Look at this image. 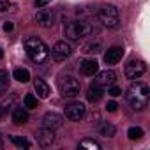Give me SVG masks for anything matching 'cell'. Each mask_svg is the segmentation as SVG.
<instances>
[{
    "label": "cell",
    "mask_w": 150,
    "mask_h": 150,
    "mask_svg": "<svg viewBox=\"0 0 150 150\" xmlns=\"http://www.w3.org/2000/svg\"><path fill=\"white\" fill-rule=\"evenodd\" d=\"M146 72V64L143 60H131L125 65V76L127 80H139Z\"/></svg>",
    "instance_id": "6"
},
{
    "label": "cell",
    "mask_w": 150,
    "mask_h": 150,
    "mask_svg": "<svg viewBox=\"0 0 150 150\" xmlns=\"http://www.w3.org/2000/svg\"><path fill=\"white\" fill-rule=\"evenodd\" d=\"M103 90H101V87L99 85H92L90 88H88V92H87V99L90 101V103H97V101H101V97H103Z\"/></svg>",
    "instance_id": "17"
},
{
    "label": "cell",
    "mask_w": 150,
    "mask_h": 150,
    "mask_svg": "<svg viewBox=\"0 0 150 150\" xmlns=\"http://www.w3.org/2000/svg\"><path fill=\"white\" fill-rule=\"evenodd\" d=\"M4 30H6V32H13V30H14V23H13V21H6V23H4Z\"/></svg>",
    "instance_id": "29"
},
{
    "label": "cell",
    "mask_w": 150,
    "mask_h": 150,
    "mask_svg": "<svg viewBox=\"0 0 150 150\" xmlns=\"http://www.w3.org/2000/svg\"><path fill=\"white\" fill-rule=\"evenodd\" d=\"M80 81L72 76H64L60 80V92L67 97H76L80 94Z\"/></svg>",
    "instance_id": "5"
},
{
    "label": "cell",
    "mask_w": 150,
    "mask_h": 150,
    "mask_svg": "<svg viewBox=\"0 0 150 150\" xmlns=\"http://www.w3.org/2000/svg\"><path fill=\"white\" fill-rule=\"evenodd\" d=\"M99 51H101V41H90L83 46L85 55H97Z\"/></svg>",
    "instance_id": "18"
},
{
    "label": "cell",
    "mask_w": 150,
    "mask_h": 150,
    "mask_svg": "<svg viewBox=\"0 0 150 150\" xmlns=\"http://www.w3.org/2000/svg\"><path fill=\"white\" fill-rule=\"evenodd\" d=\"M51 57H53V60H57V62H64L65 58L71 57V46H69L65 41L55 42V46H53V50H51Z\"/></svg>",
    "instance_id": "8"
},
{
    "label": "cell",
    "mask_w": 150,
    "mask_h": 150,
    "mask_svg": "<svg viewBox=\"0 0 150 150\" xmlns=\"http://www.w3.org/2000/svg\"><path fill=\"white\" fill-rule=\"evenodd\" d=\"M94 32V27L85 21H71L65 27V37L69 41H78L81 37H87Z\"/></svg>",
    "instance_id": "3"
},
{
    "label": "cell",
    "mask_w": 150,
    "mask_h": 150,
    "mask_svg": "<svg viewBox=\"0 0 150 150\" xmlns=\"http://www.w3.org/2000/svg\"><path fill=\"white\" fill-rule=\"evenodd\" d=\"M7 88H9V74L4 69H0V96H4Z\"/></svg>",
    "instance_id": "19"
},
{
    "label": "cell",
    "mask_w": 150,
    "mask_h": 150,
    "mask_svg": "<svg viewBox=\"0 0 150 150\" xmlns=\"http://www.w3.org/2000/svg\"><path fill=\"white\" fill-rule=\"evenodd\" d=\"M2 57H4V50H2V48H0V58H2Z\"/></svg>",
    "instance_id": "32"
},
{
    "label": "cell",
    "mask_w": 150,
    "mask_h": 150,
    "mask_svg": "<svg viewBox=\"0 0 150 150\" xmlns=\"http://www.w3.org/2000/svg\"><path fill=\"white\" fill-rule=\"evenodd\" d=\"M99 131H101V134H103V136H106V138H111V136H115V132H117L115 125H113V124H110V122H103V124H101V127H99Z\"/></svg>",
    "instance_id": "20"
},
{
    "label": "cell",
    "mask_w": 150,
    "mask_h": 150,
    "mask_svg": "<svg viewBox=\"0 0 150 150\" xmlns=\"http://www.w3.org/2000/svg\"><path fill=\"white\" fill-rule=\"evenodd\" d=\"M122 57H124V48L122 46H111L104 55V62L108 65H115L122 60Z\"/></svg>",
    "instance_id": "10"
},
{
    "label": "cell",
    "mask_w": 150,
    "mask_h": 150,
    "mask_svg": "<svg viewBox=\"0 0 150 150\" xmlns=\"http://www.w3.org/2000/svg\"><path fill=\"white\" fill-rule=\"evenodd\" d=\"M148 94H150L148 85L146 83H139V81L127 90V101H129V104L132 106L134 111H141V110L146 108V104H148Z\"/></svg>",
    "instance_id": "1"
},
{
    "label": "cell",
    "mask_w": 150,
    "mask_h": 150,
    "mask_svg": "<svg viewBox=\"0 0 150 150\" xmlns=\"http://www.w3.org/2000/svg\"><path fill=\"white\" fill-rule=\"evenodd\" d=\"M35 20H37V23H39L41 27L48 28V27L53 25V13H51L50 9H41V11H37Z\"/></svg>",
    "instance_id": "13"
},
{
    "label": "cell",
    "mask_w": 150,
    "mask_h": 150,
    "mask_svg": "<svg viewBox=\"0 0 150 150\" xmlns=\"http://www.w3.org/2000/svg\"><path fill=\"white\" fill-rule=\"evenodd\" d=\"M23 46H25V51H27V55L30 57V60L35 62V64L44 62V60L48 58V55H50L48 46H46L41 39H37V37H28V39H25Z\"/></svg>",
    "instance_id": "2"
},
{
    "label": "cell",
    "mask_w": 150,
    "mask_h": 150,
    "mask_svg": "<svg viewBox=\"0 0 150 150\" xmlns=\"http://www.w3.org/2000/svg\"><path fill=\"white\" fill-rule=\"evenodd\" d=\"M51 0H35V7H46Z\"/></svg>",
    "instance_id": "30"
},
{
    "label": "cell",
    "mask_w": 150,
    "mask_h": 150,
    "mask_svg": "<svg viewBox=\"0 0 150 150\" xmlns=\"http://www.w3.org/2000/svg\"><path fill=\"white\" fill-rule=\"evenodd\" d=\"M23 104H25L27 110H34V108H37V97L32 96V94H27L23 97Z\"/></svg>",
    "instance_id": "22"
},
{
    "label": "cell",
    "mask_w": 150,
    "mask_h": 150,
    "mask_svg": "<svg viewBox=\"0 0 150 150\" xmlns=\"http://www.w3.org/2000/svg\"><path fill=\"white\" fill-rule=\"evenodd\" d=\"M62 124H64V118H62L58 113H55V111H50V113H46V115L42 117V127L58 129V127H62Z\"/></svg>",
    "instance_id": "11"
},
{
    "label": "cell",
    "mask_w": 150,
    "mask_h": 150,
    "mask_svg": "<svg viewBox=\"0 0 150 150\" xmlns=\"http://www.w3.org/2000/svg\"><path fill=\"white\" fill-rule=\"evenodd\" d=\"M11 9V2L9 0H0V13H6Z\"/></svg>",
    "instance_id": "26"
},
{
    "label": "cell",
    "mask_w": 150,
    "mask_h": 150,
    "mask_svg": "<svg viewBox=\"0 0 150 150\" xmlns=\"http://www.w3.org/2000/svg\"><path fill=\"white\" fill-rule=\"evenodd\" d=\"M37 141L41 146H51L55 143V129H48V127H42L39 132H37Z\"/></svg>",
    "instance_id": "12"
},
{
    "label": "cell",
    "mask_w": 150,
    "mask_h": 150,
    "mask_svg": "<svg viewBox=\"0 0 150 150\" xmlns=\"http://www.w3.org/2000/svg\"><path fill=\"white\" fill-rule=\"evenodd\" d=\"M97 16H99V21L108 28H115L120 23V13L115 6H103L99 9Z\"/></svg>",
    "instance_id": "4"
},
{
    "label": "cell",
    "mask_w": 150,
    "mask_h": 150,
    "mask_svg": "<svg viewBox=\"0 0 150 150\" xmlns=\"http://www.w3.org/2000/svg\"><path fill=\"white\" fill-rule=\"evenodd\" d=\"M97 71H99V64L94 58H87V60L81 62V72L85 76H94Z\"/></svg>",
    "instance_id": "14"
},
{
    "label": "cell",
    "mask_w": 150,
    "mask_h": 150,
    "mask_svg": "<svg viewBox=\"0 0 150 150\" xmlns=\"http://www.w3.org/2000/svg\"><path fill=\"white\" fill-rule=\"evenodd\" d=\"M13 122H14L16 125H23V124H27V122H28V113H27V110H23V108H16V110L13 111Z\"/></svg>",
    "instance_id": "16"
},
{
    "label": "cell",
    "mask_w": 150,
    "mask_h": 150,
    "mask_svg": "<svg viewBox=\"0 0 150 150\" xmlns=\"http://www.w3.org/2000/svg\"><path fill=\"white\" fill-rule=\"evenodd\" d=\"M108 94H110L111 97H118V96H122V88H120V87H111V88L108 90Z\"/></svg>",
    "instance_id": "27"
},
{
    "label": "cell",
    "mask_w": 150,
    "mask_h": 150,
    "mask_svg": "<svg viewBox=\"0 0 150 150\" xmlns=\"http://www.w3.org/2000/svg\"><path fill=\"white\" fill-rule=\"evenodd\" d=\"M85 113H87V108L83 103H72V104L65 106V118H69V120L78 122L85 117Z\"/></svg>",
    "instance_id": "7"
},
{
    "label": "cell",
    "mask_w": 150,
    "mask_h": 150,
    "mask_svg": "<svg viewBox=\"0 0 150 150\" xmlns=\"http://www.w3.org/2000/svg\"><path fill=\"white\" fill-rule=\"evenodd\" d=\"M2 117H4V108H2V104H0V120H2Z\"/></svg>",
    "instance_id": "31"
},
{
    "label": "cell",
    "mask_w": 150,
    "mask_h": 150,
    "mask_svg": "<svg viewBox=\"0 0 150 150\" xmlns=\"http://www.w3.org/2000/svg\"><path fill=\"white\" fill-rule=\"evenodd\" d=\"M2 146H4V143H2V139H0V150H2Z\"/></svg>",
    "instance_id": "33"
},
{
    "label": "cell",
    "mask_w": 150,
    "mask_h": 150,
    "mask_svg": "<svg viewBox=\"0 0 150 150\" xmlns=\"http://www.w3.org/2000/svg\"><path fill=\"white\" fill-rule=\"evenodd\" d=\"M34 88H35L37 96H39L41 99H48L50 94H51V88H50L48 83L42 81V80H35V81H34Z\"/></svg>",
    "instance_id": "15"
},
{
    "label": "cell",
    "mask_w": 150,
    "mask_h": 150,
    "mask_svg": "<svg viewBox=\"0 0 150 150\" xmlns=\"http://www.w3.org/2000/svg\"><path fill=\"white\" fill-rule=\"evenodd\" d=\"M13 76H14V80H18L20 83H27V81L30 80V74H28L27 69H16V71L13 72Z\"/></svg>",
    "instance_id": "21"
},
{
    "label": "cell",
    "mask_w": 150,
    "mask_h": 150,
    "mask_svg": "<svg viewBox=\"0 0 150 150\" xmlns=\"http://www.w3.org/2000/svg\"><path fill=\"white\" fill-rule=\"evenodd\" d=\"M11 139H13V143H14L16 146H20V148H28V146H30V143H28L25 138H21V136H13Z\"/></svg>",
    "instance_id": "25"
},
{
    "label": "cell",
    "mask_w": 150,
    "mask_h": 150,
    "mask_svg": "<svg viewBox=\"0 0 150 150\" xmlns=\"http://www.w3.org/2000/svg\"><path fill=\"white\" fill-rule=\"evenodd\" d=\"M115 80H117V74H115L113 71H101V72L97 71V72H96L94 83L99 85V87H106V85H113Z\"/></svg>",
    "instance_id": "9"
},
{
    "label": "cell",
    "mask_w": 150,
    "mask_h": 150,
    "mask_svg": "<svg viewBox=\"0 0 150 150\" xmlns=\"http://www.w3.org/2000/svg\"><path fill=\"white\" fill-rule=\"evenodd\" d=\"M117 108H118V104H117L115 101H110V103L106 104V110H108V111H117Z\"/></svg>",
    "instance_id": "28"
},
{
    "label": "cell",
    "mask_w": 150,
    "mask_h": 150,
    "mask_svg": "<svg viewBox=\"0 0 150 150\" xmlns=\"http://www.w3.org/2000/svg\"><path fill=\"white\" fill-rule=\"evenodd\" d=\"M127 136H129V139H141V136H143V129L141 127H131L129 131H127Z\"/></svg>",
    "instance_id": "23"
},
{
    "label": "cell",
    "mask_w": 150,
    "mask_h": 150,
    "mask_svg": "<svg viewBox=\"0 0 150 150\" xmlns=\"http://www.w3.org/2000/svg\"><path fill=\"white\" fill-rule=\"evenodd\" d=\"M80 148H90V150H99V148H101V145H99L97 141H94V139H83V141L80 143Z\"/></svg>",
    "instance_id": "24"
}]
</instances>
